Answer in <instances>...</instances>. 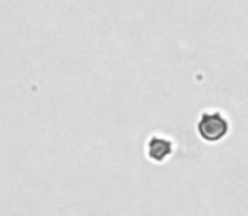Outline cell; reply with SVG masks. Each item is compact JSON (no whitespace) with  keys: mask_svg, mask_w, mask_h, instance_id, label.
<instances>
[{"mask_svg":"<svg viewBox=\"0 0 248 216\" xmlns=\"http://www.w3.org/2000/svg\"><path fill=\"white\" fill-rule=\"evenodd\" d=\"M230 123L228 118L218 110H209L199 117L198 132L202 140L206 142H218L228 134Z\"/></svg>","mask_w":248,"mask_h":216,"instance_id":"1","label":"cell"},{"mask_svg":"<svg viewBox=\"0 0 248 216\" xmlns=\"http://www.w3.org/2000/svg\"><path fill=\"white\" fill-rule=\"evenodd\" d=\"M172 149H174L172 140L159 134H154L147 142V155L149 159H152L155 162L166 161L172 154Z\"/></svg>","mask_w":248,"mask_h":216,"instance_id":"2","label":"cell"}]
</instances>
